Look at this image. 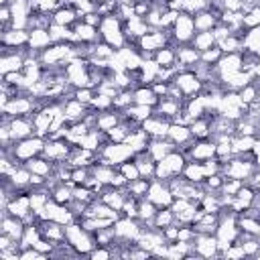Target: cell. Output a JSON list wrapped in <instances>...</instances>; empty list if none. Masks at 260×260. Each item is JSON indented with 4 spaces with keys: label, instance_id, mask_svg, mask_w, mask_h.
Listing matches in <instances>:
<instances>
[{
    "label": "cell",
    "instance_id": "cell-1",
    "mask_svg": "<svg viewBox=\"0 0 260 260\" xmlns=\"http://www.w3.org/2000/svg\"><path fill=\"white\" fill-rule=\"evenodd\" d=\"M146 197L156 205V207H171L173 201H175V195L173 191L169 189V185L160 179H150V187H148V193Z\"/></svg>",
    "mask_w": 260,
    "mask_h": 260
},
{
    "label": "cell",
    "instance_id": "cell-2",
    "mask_svg": "<svg viewBox=\"0 0 260 260\" xmlns=\"http://www.w3.org/2000/svg\"><path fill=\"white\" fill-rule=\"evenodd\" d=\"M171 32H173V39H175L177 43H189V41L195 37V22H193V16L187 14V12H181L179 18L175 20Z\"/></svg>",
    "mask_w": 260,
    "mask_h": 260
},
{
    "label": "cell",
    "instance_id": "cell-3",
    "mask_svg": "<svg viewBox=\"0 0 260 260\" xmlns=\"http://www.w3.org/2000/svg\"><path fill=\"white\" fill-rule=\"evenodd\" d=\"M173 81L179 85V89L187 95V98H193L197 91H201L203 83L199 81V77L191 71V69H183V71H177V75L173 77Z\"/></svg>",
    "mask_w": 260,
    "mask_h": 260
},
{
    "label": "cell",
    "instance_id": "cell-4",
    "mask_svg": "<svg viewBox=\"0 0 260 260\" xmlns=\"http://www.w3.org/2000/svg\"><path fill=\"white\" fill-rule=\"evenodd\" d=\"M140 221L138 219H132V217H118L116 221H114V234L120 238V240H138L140 238Z\"/></svg>",
    "mask_w": 260,
    "mask_h": 260
},
{
    "label": "cell",
    "instance_id": "cell-5",
    "mask_svg": "<svg viewBox=\"0 0 260 260\" xmlns=\"http://www.w3.org/2000/svg\"><path fill=\"white\" fill-rule=\"evenodd\" d=\"M28 37H30V32H26L24 28L2 30V47H22V45H28Z\"/></svg>",
    "mask_w": 260,
    "mask_h": 260
},
{
    "label": "cell",
    "instance_id": "cell-6",
    "mask_svg": "<svg viewBox=\"0 0 260 260\" xmlns=\"http://www.w3.org/2000/svg\"><path fill=\"white\" fill-rule=\"evenodd\" d=\"M242 63H244V55L242 53H223V57L217 61V67H219L221 75H225V73L240 71Z\"/></svg>",
    "mask_w": 260,
    "mask_h": 260
},
{
    "label": "cell",
    "instance_id": "cell-7",
    "mask_svg": "<svg viewBox=\"0 0 260 260\" xmlns=\"http://www.w3.org/2000/svg\"><path fill=\"white\" fill-rule=\"evenodd\" d=\"M134 104H142V106H156L158 104V95L154 93V89L148 83H140L134 89Z\"/></svg>",
    "mask_w": 260,
    "mask_h": 260
},
{
    "label": "cell",
    "instance_id": "cell-8",
    "mask_svg": "<svg viewBox=\"0 0 260 260\" xmlns=\"http://www.w3.org/2000/svg\"><path fill=\"white\" fill-rule=\"evenodd\" d=\"M87 110H89V104H83V102H79V100H75V98L67 100L65 106H63V112H65L67 120H71V122L83 120V116L87 114Z\"/></svg>",
    "mask_w": 260,
    "mask_h": 260
},
{
    "label": "cell",
    "instance_id": "cell-9",
    "mask_svg": "<svg viewBox=\"0 0 260 260\" xmlns=\"http://www.w3.org/2000/svg\"><path fill=\"white\" fill-rule=\"evenodd\" d=\"M169 138L179 146V144H185L189 140H195L193 134H191V128L187 124H181V122H173L171 128H169Z\"/></svg>",
    "mask_w": 260,
    "mask_h": 260
},
{
    "label": "cell",
    "instance_id": "cell-10",
    "mask_svg": "<svg viewBox=\"0 0 260 260\" xmlns=\"http://www.w3.org/2000/svg\"><path fill=\"white\" fill-rule=\"evenodd\" d=\"M28 32H30V37H28V47L30 49H41L43 51L53 43V39L49 35V28H30Z\"/></svg>",
    "mask_w": 260,
    "mask_h": 260
},
{
    "label": "cell",
    "instance_id": "cell-11",
    "mask_svg": "<svg viewBox=\"0 0 260 260\" xmlns=\"http://www.w3.org/2000/svg\"><path fill=\"white\" fill-rule=\"evenodd\" d=\"M193 22H195V30L201 32V30H213V26L219 22V18L209 10H201L193 16Z\"/></svg>",
    "mask_w": 260,
    "mask_h": 260
},
{
    "label": "cell",
    "instance_id": "cell-12",
    "mask_svg": "<svg viewBox=\"0 0 260 260\" xmlns=\"http://www.w3.org/2000/svg\"><path fill=\"white\" fill-rule=\"evenodd\" d=\"M160 67H177V51L175 47H162L158 51H154V57H152Z\"/></svg>",
    "mask_w": 260,
    "mask_h": 260
},
{
    "label": "cell",
    "instance_id": "cell-13",
    "mask_svg": "<svg viewBox=\"0 0 260 260\" xmlns=\"http://www.w3.org/2000/svg\"><path fill=\"white\" fill-rule=\"evenodd\" d=\"M187 181L191 183H203L205 179V171H203V162H195V160H187L183 173H181Z\"/></svg>",
    "mask_w": 260,
    "mask_h": 260
},
{
    "label": "cell",
    "instance_id": "cell-14",
    "mask_svg": "<svg viewBox=\"0 0 260 260\" xmlns=\"http://www.w3.org/2000/svg\"><path fill=\"white\" fill-rule=\"evenodd\" d=\"M177 219H175V211L173 207H158V211L154 213V219H152V228L156 230H165L169 225H173Z\"/></svg>",
    "mask_w": 260,
    "mask_h": 260
},
{
    "label": "cell",
    "instance_id": "cell-15",
    "mask_svg": "<svg viewBox=\"0 0 260 260\" xmlns=\"http://www.w3.org/2000/svg\"><path fill=\"white\" fill-rule=\"evenodd\" d=\"M215 45V37L211 30H201V32H195V37L191 39V47H195L199 53L211 49Z\"/></svg>",
    "mask_w": 260,
    "mask_h": 260
},
{
    "label": "cell",
    "instance_id": "cell-16",
    "mask_svg": "<svg viewBox=\"0 0 260 260\" xmlns=\"http://www.w3.org/2000/svg\"><path fill=\"white\" fill-rule=\"evenodd\" d=\"M24 167H26L30 173H35V175H43V177H49L51 171H53V162H47L45 158H39V156L28 158V160L24 162Z\"/></svg>",
    "mask_w": 260,
    "mask_h": 260
},
{
    "label": "cell",
    "instance_id": "cell-17",
    "mask_svg": "<svg viewBox=\"0 0 260 260\" xmlns=\"http://www.w3.org/2000/svg\"><path fill=\"white\" fill-rule=\"evenodd\" d=\"M118 124H120V114H116V112H100L98 114V124H95L98 130L108 132Z\"/></svg>",
    "mask_w": 260,
    "mask_h": 260
},
{
    "label": "cell",
    "instance_id": "cell-18",
    "mask_svg": "<svg viewBox=\"0 0 260 260\" xmlns=\"http://www.w3.org/2000/svg\"><path fill=\"white\" fill-rule=\"evenodd\" d=\"M242 51H250V53H258L260 51V24L248 28V32L244 37V49Z\"/></svg>",
    "mask_w": 260,
    "mask_h": 260
},
{
    "label": "cell",
    "instance_id": "cell-19",
    "mask_svg": "<svg viewBox=\"0 0 260 260\" xmlns=\"http://www.w3.org/2000/svg\"><path fill=\"white\" fill-rule=\"evenodd\" d=\"M118 171L128 179V183L130 181H136V179H140V171H138V165L134 162V158H130V160H126V162H122L120 167H118Z\"/></svg>",
    "mask_w": 260,
    "mask_h": 260
},
{
    "label": "cell",
    "instance_id": "cell-20",
    "mask_svg": "<svg viewBox=\"0 0 260 260\" xmlns=\"http://www.w3.org/2000/svg\"><path fill=\"white\" fill-rule=\"evenodd\" d=\"M221 57H223V51L219 49V45H213L211 49H207V51L201 53V61L203 63H209V65H215Z\"/></svg>",
    "mask_w": 260,
    "mask_h": 260
},
{
    "label": "cell",
    "instance_id": "cell-21",
    "mask_svg": "<svg viewBox=\"0 0 260 260\" xmlns=\"http://www.w3.org/2000/svg\"><path fill=\"white\" fill-rule=\"evenodd\" d=\"M201 10H207V0H185L181 12L197 14V12H201Z\"/></svg>",
    "mask_w": 260,
    "mask_h": 260
},
{
    "label": "cell",
    "instance_id": "cell-22",
    "mask_svg": "<svg viewBox=\"0 0 260 260\" xmlns=\"http://www.w3.org/2000/svg\"><path fill=\"white\" fill-rule=\"evenodd\" d=\"M73 98L75 100H79V102H83V104H91L93 102V87H77L75 89V93H73Z\"/></svg>",
    "mask_w": 260,
    "mask_h": 260
}]
</instances>
